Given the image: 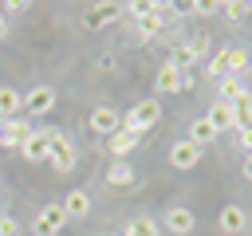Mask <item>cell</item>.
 <instances>
[{
  "label": "cell",
  "instance_id": "cell-1",
  "mask_svg": "<svg viewBox=\"0 0 252 236\" xmlns=\"http://www.w3.org/2000/svg\"><path fill=\"white\" fill-rule=\"evenodd\" d=\"M161 118V106H158V98H142L126 118H122V130H130V134H142V130H150L154 122Z\"/></svg>",
  "mask_w": 252,
  "mask_h": 236
},
{
  "label": "cell",
  "instance_id": "cell-2",
  "mask_svg": "<svg viewBox=\"0 0 252 236\" xmlns=\"http://www.w3.org/2000/svg\"><path fill=\"white\" fill-rule=\"evenodd\" d=\"M63 224H67L63 205H43L35 212V236H55V232H63Z\"/></svg>",
  "mask_w": 252,
  "mask_h": 236
},
{
  "label": "cell",
  "instance_id": "cell-3",
  "mask_svg": "<svg viewBox=\"0 0 252 236\" xmlns=\"http://www.w3.org/2000/svg\"><path fill=\"white\" fill-rule=\"evenodd\" d=\"M154 87H158V94H177V90H185V87H193V79L185 75V71H177V67H158V79H154Z\"/></svg>",
  "mask_w": 252,
  "mask_h": 236
},
{
  "label": "cell",
  "instance_id": "cell-4",
  "mask_svg": "<svg viewBox=\"0 0 252 236\" xmlns=\"http://www.w3.org/2000/svg\"><path fill=\"white\" fill-rule=\"evenodd\" d=\"M28 122L24 118H4L0 122V146L4 149H24V142H28Z\"/></svg>",
  "mask_w": 252,
  "mask_h": 236
},
{
  "label": "cell",
  "instance_id": "cell-5",
  "mask_svg": "<svg viewBox=\"0 0 252 236\" xmlns=\"http://www.w3.org/2000/svg\"><path fill=\"white\" fill-rule=\"evenodd\" d=\"M47 161H51L59 173H67V169L75 165V146H71L63 134H51V149H47Z\"/></svg>",
  "mask_w": 252,
  "mask_h": 236
},
{
  "label": "cell",
  "instance_id": "cell-6",
  "mask_svg": "<svg viewBox=\"0 0 252 236\" xmlns=\"http://www.w3.org/2000/svg\"><path fill=\"white\" fill-rule=\"evenodd\" d=\"M91 130L110 138V134H118V130H122V114H118V110H110V106H94V110H91Z\"/></svg>",
  "mask_w": 252,
  "mask_h": 236
},
{
  "label": "cell",
  "instance_id": "cell-7",
  "mask_svg": "<svg viewBox=\"0 0 252 236\" xmlns=\"http://www.w3.org/2000/svg\"><path fill=\"white\" fill-rule=\"evenodd\" d=\"M197 161H201V146H193L189 138L173 142V149H169V165L173 169H193Z\"/></svg>",
  "mask_w": 252,
  "mask_h": 236
},
{
  "label": "cell",
  "instance_id": "cell-8",
  "mask_svg": "<svg viewBox=\"0 0 252 236\" xmlns=\"http://www.w3.org/2000/svg\"><path fill=\"white\" fill-rule=\"evenodd\" d=\"M122 16V4H94V8H87L83 12V28H106L110 20H118Z\"/></svg>",
  "mask_w": 252,
  "mask_h": 236
},
{
  "label": "cell",
  "instance_id": "cell-9",
  "mask_svg": "<svg viewBox=\"0 0 252 236\" xmlns=\"http://www.w3.org/2000/svg\"><path fill=\"white\" fill-rule=\"evenodd\" d=\"M47 149H51V130H32L20 153H24L28 161H47Z\"/></svg>",
  "mask_w": 252,
  "mask_h": 236
},
{
  "label": "cell",
  "instance_id": "cell-10",
  "mask_svg": "<svg viewBox=\"0 0 252 236\" xmlns=\"http://www.w3.org/2000/svg\"><path fill=\"white\" fill-rule=\"evenodd\" d=\"M55 106V90L51 87H32L28 94H24V110L28 114H47Z\"/></svg>",
  "mask_w": 252,
  "mask_h": 236
},
{
  "label": "cell",
  "instance_id": "cell-11",
  "mask_svg": "<svg viewBox=\"0 0 252 236\" xmlns=\"http://www.w3.org/2000/svg\"><path fill=\"white\" fill-rule=\"evenodd\" d=\"M217 224H220V232L236 236V232H244V224H248V212H244L240 205H224V208H220V216H217Z\"/></svg>",
  "mask_w": 252,
  "mask_h": 236
},
{
  "label": "cell",
  "instance_id": "cell-12",
  "mask_svg": "<svg viewBox=\"0 0 252 236\" xmlns=\"http://www.w3.org/2000/svg\"><path fill=\"white\" fill-rule=\"evenodd\" d=\"M193 224H197V216H193L185 205H173V208L165 212V228H169V232H177V236L193 232Z\"/></svg>",
  "mask_w": 252,
  "mask_h": 236
},
{
  "label": "cell",
  "instance_id": "cell-13",
  "mask_svg": "<svg viewBox=\"0 0 252 236\" xmlns=\"http://www.w3.org/2000/svg\"><path fill=\"white\" fill-rule=\"evenodd\" d=\"M138 146V134H130V130H118V134H110V142H106V153L114 157V161H126V153Z\"/></svg>",
  "mask_w": 252,
  "mask_h": 236
},
{
  "label": "cell",
  "instance_id": "cell-14",
  "mask_svg": "<svg viewBox=\"0 0 252 236\" xmlns=\"http://www.w3.org/2000/svg\"><path fill=\"white\" fill-rule=\"evenodd\" d=\"M205 118L217 126V134H220V130H228V126H236V114H232V106H228V102H220V98L209 106V114H205Z\"/></svg>",
  "mask_w": 252,
  "mask_h": 236
},
{
  "label": "cell",
  "instance_id": "cell-15",
  "mask_svg": "<svg viewBox=\"0 0 252 236\" xmlns=\"http://www.w3.org/2000/svg\"><path fill=\"white\" fill-rule=\"evenodd\" d=\"M63 212H67V220H71V216H87V212H91V197H87L83 189H71V193L63 197Z\"/></svg>",
  "mask_w": 252,
  "mask_h": 236
},
{
  "label": "cell",
  "instance_id": "cell-16",
  "mask_svg": "<svg viewBox=\"0 0 252 236\" xmlns=\"http://www.w3.org/2000/svg\"><path fill=\"white\" fill-rule=\"evenodd\" d=\"M240 98H252V94L244 90V83H240V79H232V75H228V79H220V102L236 106Z\"/></svg>",
  "mask_w": 252,
  "mask_h": 236
},
{
  "label": "cell",
  "instance_id": "cell-17",
  "mask_svg": "<svg viewBox=\"0 0 252 236\" xmlns=\"http://www.w3.org/2000/svg\"><path fill=\"white\" fill-rule=\"evenodd\" d=\"M217 138V126L209 122V118H193V126H189V142L193 146H209Z\"/></svg>",
  "mask_w": 252,
  "mask_h": 236
},
{
  "label": "cell",
  "instance_id": "cell-18",
  "mask_svg": "<svg viewBox=\"0 0 252 236\" xmlns=\"http://www.w3.org/2000/svg\"><path fill=\"white\" fill-rule=\"evenodd\" d=\"M16 110H24V94H20V90H12V87H0V122H4V118H12Z\"/></svg>",
  "mask_w": 252,
  "mask_h": 236
},
{
  "label": "cell",
  "instance_id": "cell-19",
  "mask_svg": "<svg viewBox=\"0 0 252 236\" xmlns=\"http://www.w3.org/2000/svg\"><path fill=\"white\" fill-rule=\"evenodd\" d=\"M106 181H110L114 189H130V185H134V169H130L126 161H114V165L106 169Z\"/></svg>",
  "mask_w": 252,
  "mask_h": 236
},
{
  "label": "cell",
  "instance_id": "cell-20",
  "mask_svg": "<svg viewBox=\"0 0 252 236\" xmlns=\"http://www.w3.org/2000/svg\"><path fill=\"white\" fill-rule=\"evenodd\" d=\"M122 236H158V224L150 220V216H134L130 224H126V232Z\"/></svg>",
  "mask_w": 252,
  "mask_h": 236
},
{
  "label": "cell",
  "instance_id": "cell-21",
  "mask_svg": "<svg viewBox=\"0 0 252 236\" xmlns=\"http://www.w3.org/2000/svg\"><path fill=\"white\" fill-rule=\"evenodd\" d=\"M224 63H228V75H236V71L248 67V55H244L240 47H224Z\"/></svg>",
  "mask_w": 252,
  "mask_h": 236
},
{
  "label": "cell",
  "instance_id": "cell-22",
  "mask_svg": "<svg viewBox=\"0 0 252 236\" xmlns=\"http://www.w3.org/2000/svg\"><path fill=\"white\" fill-rule=\"evenodd\" d=\"M232 114H236V126L252 130V98H240V102L232 106Z\"/></svg>",
  "mask_w": 252,
  "mask_h": 236
},
{
  "label": "cell",
  "instance_id": "cell-23",
  "mask_svg": "<svg viewBox=\"0 0 252 236\" xmlns=\"http://www.w3.org/2000/svg\"><path fill=\"white\" fill-rule=\"evenodd\" d=\"M197 55L189 51V43H181V47H173V59H169V67H177V71H185L189 63H193Z\"/></svg>",
  "mask_w": 252,
  "mask_h": 236
},
{
  "label": "cell",
  "instance_id": "cell-24",
  "mask_svg": "<svg viewBox=\"0 0 252 236\" xmlns=\"http://www.w3.org/2000/svg\"><path fill=\"white\" fill-rule=\"evenodd\" d=\"M209 75H213V79H228V63H224V51H217V55L209 59Z\"/></svg>",
  "mask_w": 252,
  "mask_h": 236
},
{
  "label": "cell",
  "instance_id": "cell-25",
  "mask_svg": "<svg viewBox=\"0 0 252 236\" xmlns=\"http://www.w3.org/2000/svg\"><path fill=\"white\" fill-rule=\"evenodd\" d=\"M248 12H252L248 4H224V16H228V20H244Z\"/></svg>",
  "mask_w": 252,
  "mask_h": 236
},
{
  "label": "cell",
  "instance_id": "cell-26",
  "mask_svg": "<svg viewBox=\"0 0 252 236\" xmlns=\"http://www.w3.org/2000/svg\"><path fill=\"white\" fill-rule=\"evenodd\" d=\"M189 12H197V16H213L217 4H213V0H197V4H189Z\"/></svg>",
  "mask_w": 252,
  "mask_h": 236
},
{
  "label": "cell",
  "instance_id": "cell-27",
  "mask_svg": "<svg viewBox=\"0 0 252 236\" xmlns=\"http://www.w3.org/2000/svg\"><path fill=\"white\" fill-rule=\"evenodd\" d=\"M0 236H16V220H8V216H0Z\"/></svg>",
  "mask_w": 252,
  "mask_h": 236
},
{
  "label": "cell",
  "instance_id": "cell-28",
  "mask_svg": "<svg viewBox=\"0 0 252 236\" xmlns=\"http://www.w3.org/2000/svg\"><path fill=\"white\" fill-rule=\"evenodd\" d=\"M240 146L248 149V157H252V130H240Z\"/></svg>",
  "mask_w": 252,
  "mask_h": 236
},
{
  "label": "cell",
  "instance_id": "cell-29",
  "mask_svg": "<svg viewBox=\"0 0 252 236\" xmlns=\"http://www.w3.org/2000/svg\"><path fill=\"white\" fill-rule=\"evenodd\" d=\"M0 35H4V8H0Z\"/></svg>",
  "mask_w": 252,
  "mask_h": 236
}]
</instances>
